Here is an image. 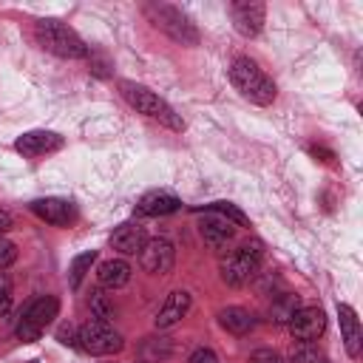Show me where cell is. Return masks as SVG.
Wrapping results in <instances>:
<instances>
[{
    "label": "cell",
    "instance_id": "cell-1",
    "mask_svg": "<svg viewBox=\"0 0 363 363\" xmlns=\"http://www.w3.org/2000/svg\"><path fill=\"white\" fill-rule=\"evenodd\" d=\"M230 82L235 85V91L255 102V105H272L275 99V82L250 60V57H238L230 65Z\"/></svg>",
    "mask_w": 363,
    "mask_h": 363
},
{
    "label": "cell",
    "instance_id": "cell-2",
    "mask_svg": "<svg viewBox=\"0 0 363 363\" xmlns=\"http://www.w3.org/2000/svg\"><path fill=\"white\" fill-rule=\"evenodd\" d=\"M34 37H37V43L45 51H51L57 57H65V60H82V57H88V45L82 43V37L71 26H65L60 20H40L34 26Z\"/></svg>",
    "mask_w": 363,
    "mask_h": 363
},
{
    "label": "cell",
    "instance_id": "cell-3",
    "mask_svg": "<svg viewBox=\"0 0 363 363\" xmlns=\"http://www.w3.org/2000/svg\"><path fill=\"white\" fill-rule=\"evenodd\" d=\"M119 91H122V96H125V99H128L139 113H145V116H150V119H156V122L167 125L170 130H184V122L179 119V113H176V111H173V108H170L159 94H153L150 88L122 79V82H119Z\"/></svg>",
    "mask_w": 363,
    "mask_h": 363
},
{
    "label": "cell",
    "instance_id": "cell-4",
    "mask_svg": "<svg viewBox=\"0 0 363 363\" xmlns=\"http://www.w3.org/2000/svg\"><path fill=\"white\" fill-rule=\"evenodd\" d=\"M145 11H147V17L153 20V26L162 28V31H164L167 37H173L176 43H182V45H196V43H199V31H196V26L190 23V17H187L182 9L164 6V3H150Z\"/></svg>",
    "mask_w": 363,
    "mask_h": 363
},
{
    "label": "cell",
    "instance_id": "cell-5",
    "mask_svg": "<svg viewBox=\"0 0 363 363\" xmlns=\"http://www.w3.org/2000/svg\"><path fill=\"white\" fill-rule=\"evenodd\" d=\"M261 258H264V252H261L258 244L238 247L235 252H230L221 261V281L227 286H244V284H250L258 275V269H261Z\"/></svg>",
    "mask_w": 363,
    "mask_h": 363
},
{
    "label": "cell",
    "instance_id": "cell-6",
    "mask_svg": "<svg viewBox=\"0 0 363 363\" xmlns=\"http://www.w3.org/2000/svg\"><path fill=\"white\" fill-rule=\"evenodd\" d=\"M57 312H60V301H57L54 295H43V298L31 301V303L20 312V320H17V329H14L17 337L26 340V343L37 340V337L43 335V329L57 318Z\"/></svg>",
    "mask_w": 363,
    "mask_h": 363
},
{
    "label": "cell",
    "instance_id": "cell-7",
    "mask_svg": "<svg viewBox=\"0 0 363 363\" xmlns=\"http://www.w3.org/2000/svg\"><path fill=\"white\" fill-rule=\"evenodd\" d=\"M79 346L91 354H113L125 346V340L116 329H111V323L91 318L88 323L79 326Z\"/></svg>",
    "mask_w": 363,
    "mask_h": 363
},
{
    "label": "cell",
    "instance_id": "cell-8",
    "mask_svg": "<svg viewBox=\"0 0 363 363\" xmlns=\"http://www.w3.org/2000/svg\"><path fill=\"white\" fill-rule=\"evenodd\" d=\"M139 264L150 275H167L176 264V247L167 238H147V244L139 250Z\"/></svg>",
    "mask_w": 363,
    "mask_h": 363
},
{
    "label": "cell",
    "instance_id": "cell-9",
    "mask_svg": "<svg viewBox=\"0 0 363 363\" xmlns=\"http://www.w3.org/2000/svg\"><path fill=\"white\" fill-rule=\"evenodd\" d=\"M286 326H289V332H292L295 340L312 343V340H318V337L323 335V329H326V315H323L320 306H298Z\"/></svg>",
    "mask_w": 363,
    "mask_h": 363
},
{
    "label": "cell",
    "instance_id": "cell-10",
    "mask_svg": "<svg viewBox=\"0 0 363 363\" xmlns=\"http://www.w3.org/2000/svg\"><path fill=\"white\" fill-rule=\"evenodd\" d=\"M233 14V26L241 37H255L264 28V6L255 0H235L230 6Z\"/></svg>",
    "mask_w": 363,
    "mask_h": 363
},
{
    "label": "cell",
    "instance_id": "cell-11",
    "mask_svg": "<svg viewBox=\"0 0 363 363\" xmlns=\"http://www.w3.org/2000/svg\"><path fill=\"white\" fill-rule=\"evenodd\" d=\"M14 147L23 153V156H43V153H51V150H60L62 147V139H60V133H51V130H28V133H23L17 142H14Z\"/></svg>",
    "mask_w": 363,
    "mask_h": 363
},
{
    "label": "cell",
    "instance_id": "cell-12",
    "mask_svg": "<svg viewBox=\"0 0 363 363\" xmlns=\"http://www.w3.org/2000/svg\"><path fill=\"white\" fill-rule=\"evenodd\" d=\"M199 233H201L204 244H210V247L218 250V247H227V244L233 241L235 227H233V221H227L224 216L210 213V216H204V218L199 221Z\"/></svg>",
    "mask_w": 363,
    "mask_h": 363
},
{
    "label": "cell",
    "instance_id": "cell-13",
    "mask_svg": "<svg viewBox=\"0 0 363 363\" xmlns=\"http://www.w3.org/2000/svg\"><path fill=\"white\" fill-rule=\"evenodd\" d=\"M31 213L54 227H65L74 218V207L65 199H37V201H31Z\"/></svg>",
    "mask_w": 363,
    "mask_h": 363
},
{
    "label": "cell",
    "instance_id": "cell-14",
    "mask_svg": "<svg viewBox=\"0 0 363 363\" xmlns=\"http://www.w3.org/2000/svg\"><path fill=\"white\" fill-rule=\"evenodd\" d=\"M187 309H190V292H184V289L170 292V295L164 298L159 315H156V329H170V326H176V323L187 315Z\"/></svg>",
    "mask_w": 363,
    "mask_h": 363
},
{
    "label": "cell",
    "instance_id": "cell-15",
    "mask_svg": "<svg viewBox=\"0 0 363 363\" xmlns=\"http://www.w3.org/2000/svg\"><path fill=\"white\" fill-rule=\"evenodd\" d=\"M145 244H147V233L142 224H122L111 235V247L122 255H136Z\"/></svg>",
    "mask_w": 363,
    "mask_h": 363
},
{
    "label": "cell",
    "instance_id": "cell-16",
    "mask_svg": "<svg viewBox=\"0 0 363 363\" xmlns=\"http://www.w3.org/2000/svg\"><path fill=\"white\" fill-rule=\"evenodd\" d=\"M337 318H340V335H343V346L352 357H360V343H363V332H360V320L354 315V309L349 303H337Z\"/></svg>",
    "mask_w": 363,
    "mask_h": 363
},
{
    "label": "cell",
    "instance_id": "cell-17",
    "mask_svg": "<svg viewBox=\"0 0 363 363\" xmlns=\"http://www.w3.org/2000/svg\"><path fill=\"white\" fill-rule=\"evenodd\" d=\"M176 210H182V199L167 193V190H153V193L142 196V201L136 204L139 216H167V213H176Z\"/></svg>",
    "mask_w": 363,
    "mask_h": 363
},
{
    "label": "cell",
    "instance_id": "cell-18",
    "mask_svg": "<svg viewBox=\"0 0 363 363\" xmlns=\"http://www.w3.org/2000/svg\"><path fill=\"white\" fill-rule=\"evenodd\" d=\"M96 278H99V284L105 289H119V286H125L130 281V264L122 261V258H108V261L99 264Z\"/></svg>",
    "mask_w": 363,
    "mask_h": 363
},
{
    "label": "cell",
    "instance_id": "cell-19",
    "mask_svg": "<svg viewBox=\"0 0 363 363\" xmlns=\"http://www.w3.org/2000/svg\"><path fill=\"white\" fill-rule=\"evenodd\" d=\"M218 323H221L230 335H247V332L255 326V318H252L247 309H241V306H227V309L218 312Z\"/></svg>",
    "mask_w": 363,
    "mask_h": 363
},
{
    "label": "cell",
    "instance_id": "cell-20",
    "mask_svg": "<svg viewBox=\"0 0 363 363\" xmlns=\"http://www.w3.org/2000/svg\"><path fill=\"white\" fill-rule=\"evenodd\" d=\"M88 306H91V315L96 318V320H111L113 318V303H111V298L102 292V289H94L91 292V298H88Z\"/></svg>",
    "mask_w": 363,
    "mask_h": 363
},
{
    "label": "cell",
    "instance_id": "cell-21",
    "mask_svg": "<svg viewBox=\"0 0 363 363\" xmlns=\"http://www.w3.org/2000/svg\"><path fill=\"white\" fill-rule=\"evenodd\" d=\"M210 207V213H218V216H224L227 221H233V224H238V227H250V218L233 204V201H213V204H207Z\"/></svg>",
    "mask_w": 363,
    "mask_h": 363
},
{
    "label": "cell",
    "instance_id": "cell-22",
    "mask_svg": "<svg viewBox=\"0 0 363 363\" xmlns=\"http://www.w3.org/2000/svg\"><path fill=\"white\" fill-rule=\"evenodd\" d=\"M94 261H96V252H94V250H88V252H82V255H77V258L71 261V286H74V289L79 286V281L85 278V272L91 269Z\"/></svg>",
    "mask_w": 363,
    "mask_h": 363
},
{
    "label": "cell",
    "instance_id": "cell-23",
    "mask_svg": "<svg viewBox=\"0 0 363 363\" xmlns=\"http://www.w3.org/2000/svg\"><path fill=\"white\" fill-rule=\"evenodd\" d=\"M295 309H298V298H295V295H284V298L272 306V320L289 323V318L295 315Z\"/></svg>",
    "mask_w": 363,
    "mask_h": 363
},
{
    "label": "cell",
    "instance_id": "cell-24",
    "mask_svg": "<svg viewBox=\"0 0 363 363\" xmlns=\"http://www.w3.org/2000/svg\"><path fill=\"white\" fill-rule=\"evenodd\" d=\"M17 261V247L9 238H0V272Z\"/></svg>",
    "mask_w": 363,
    "mask_h": 363
},
{
    "label": "cell",
    "instance_id": "cell-25",
    "mask_svg": "<svg viewBox=\"0 0 363 363\" xmlns=\"http://www.w3.org/2000/svg\"><path fill=\"white\" fill-rule=\"evenodd\" d=\"M11 309V281L9 275L0 272V315H6Z\"/></svg>",
    "mask_w": 363,
    "mask_h": 363
},
{
    "label": "cell",
    "instance_id": "cell-26",
    "mask_svg": "<svg viewBox=\"0 0 363 363\" xmlns=\"http://www.w3.org/2000/svg\"><path fill=\"white\" fill-rule=\"evenodd\" d=\"M250 363H284V360H281V354L272 352V349H258V352L250 357Z\"/></svg>",
    "mask_w": 363,
    "mask_h": 363
},
{
    "label": "cell",
    "instance_id": "cell-27",
    "mask_svg": "<svg viewBox=\"0 0 363 363\" xmlns=\"http://www.w3.org/2000/svg\"><path fill=\"white\" fill-rule=\"evenodd\" d=\"M187 363H218V357H216L213 349H196V352L190 354Z\"/></svg>",
    "mask_w": 363,
    "mask_h": 363
},
{
    "label": "cell",
    "instance_id": "cell-28",
    "mask_svg": "<svg viewBox=\"0 0 363 363\" xmlns=\"http://www.w3.org/2000/svg\"><path fill=\"white\" fill-rule=\"evenodd\" d=\"M11 224H14V221H11V213L0 207V238H3V235L11 230Z\"/></svg>",
    "mask_w": 363,
    "mask_h": 363
},
{
    "label": "cell",
    "instance_id": "cell-29",
    "mask_svg": "<svg viewBox=\"0 0 363 363\" xmlns=\"http://www.w3.org/2000/svg\"><path fill=\"white\" fill-rule=\"evenodd\" d=\"M320 363H326V360H320Z\"/></svg>",
    "mask_w": 363,
    "mask_h": 363
}]
</instances>
